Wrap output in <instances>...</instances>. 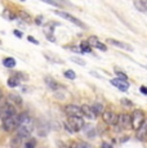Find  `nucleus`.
Masks as SVG:
<instances>
[{
	"label": "nucleus",
	"mask_w": 147,
	"mask_h": 148,
	"mask_svg": "<svg viewBox=\"0 0 147 148\" xmlns=\"http://www.w3.org/2000/svg\"><path fill=\"white\" fill-rule=\"evenodd\" d=\"M63 126L70 134H74L84 127V120L81 116H67V120L63 122Z\"/></svg>",
	"instance_id": "f257e3e1"
},
{
	"label": "nucleus",
	"mask_w": 147,
	"mask_h": 148,
	"mask_svg": "<svg viewBox=\"0 0 147 148\" xmlns=\"http://www.w3.org/2000/svg\"><path fill=\"white\" fill-rule=\"evenodd\" d=\"M19 126V116L17 115H12L9 117H5L3 119V122H1V129L7 133H12V132H16V129Z\"/></svg>",
	"instance_id": "f03ea898"
},
{
	"label": "nucleus",
	"mask_w": 147,
	"mask_h": 148,
	"mask_svg": "<svg viewBox=\"0 0 147 148\" xmlns=\"http://www.w3.org/2000/svg\"><path fill=\"white\" fill-rule=\"evenodd\" d=\"M145 113H143V111L141 110H135L133 111L132 116H131V127L134 130H137L138 127L142 125V122L145 121Z\"/></svg>",
	"instance_id": "7ed1b4c3"
},
{
	"label": "nucleus",
	"mask_w": 147,
	"mask_h": 148,
	"mask_svg": "<svg viewBox=\"0 0 147 148\" xmlns=\"http://www.w3.org/2000/svg\"><path fill=\"white\" fill-rule=\"evenodd\" d=\"M54 14H57V16L62 17V18L67 19V21H70V22H71V23L76 25V26H79V27H81V28H85V27H87L85 25H84L83 22H81L79 18H76V17L71 16V14H70V13H67V12H63V10H54Z\"/></svg>",
	"instance_id": "20e7f679"
},
{
	"label": "nucleus",
	"mask_w": 147,
	"mask_h": 148,
	"mask_svg": "<svg viewBox=\"0 0 147 148\" xmlns=\"http://www.w3.org/2000/svg\"><path fill=\"white\" fill-rule=\"evenodd\" d=\"M102 120L106 122L107 125H111V126H115L117 125V121H119V115L112 111H103L102 113Z\"/></svg>",
	"instance_id": "39448f33"
},
{
	"label": "nucleus",
	"mask_w": 147,
	"mask_h": 148,
	"mask_svg": "<svg viewBox=\"0 0 147 148\" xmlns=\"http://www.w3.org/2000/svg\"><path fill=\"white\" fill-rule=\"evenodd\" d=\"M16 107L13 106V103L8 102V103H4L1 107H0V119H5L9 117L12 115H16Z\"/></svg>",
	"instance_id": "423d86ee"
},
{
	"label": "nucleus",
	"mask_w": 147,
	"mask_h": 148,
	"mask_svg": "<svg viewBox=\"0 0 147 148\" xmlns=\"http://www.w3.org/2000/svg\"><path fill=\"white\" fill-rule=\"evenodd\" d=\"M135 138H137L139 142L147 140V119H145V121L142 122V125L135 130Z\"/></svg>",
	"instance_id": "0eeeda50"
},
{
	"label": "nucleus",
	"mask_w": 147,
	"mask_h": 148,
	"mask_svg": "<svg viewBox=\"0 0 147 148\" xmlns=\"http://www.w3.org/2000/svg\"><path fill=\"white\" fill-rule=\"evenodd\" d=\"M63 111L67 116H83L81 107H78L76 104H67V106H65Z\"/></svg>",
	"instance_id": "6e6552de"
},
{
	"label": "nucleus",
	"mask_w": 147,
	"mask_h": 148,
	"mask_svg": "<svg viewBox=\"0 0 147 148\" xmlns=\"http://www.w3.org/2000/svg\"><path fill=\"white\" fill-rule=\"evenodd\" d=\"M111 85H114L115 88H117L120 92H128L129 89V82L128 80H123V79H112L110 80Z\"/></svg>",
	"instance_id": "1a4fd4ad"
},
{
	"label": "nucleus",
	"mask_w": 147,
	"mask_h": 148,
	"mask_svg": "<svg viewBox=\"0 0 147 148\" xmlns=\"http://www.w3.org/2000/svg\"><path fill=\"white\" fill-rule=\"evenodd\" d=\"M117 125L121 129H128V127H131V115L126 112L120 113V115H119Z\"/></svg>",
	"instance_id": "9d476101"
},
{
	"label": "nucleus",
	"mask_w": 147,
	"mask_h": 148,
	"mask_svg": "<svg viewBox=\"0 0 147 148\" xmlns=\"http://www.w3.org/2000/svg\"><path fill=\"white\" fill-rule=\"evenodd\" d=\"M88 41H89L90 47H94V48H97V49L102 50V52H106V50H107V47H106V45H104L103 42H101L97 38H95V36H90Z\"/></svg>",
	"instance_id": "9b49d317"
},
{
	"label": "nucleus",
	"mask_w": 147,
	"mask_h": 148,
	"mask_svg": "<svg viewBox=\"0 0 147 148\" xmlns=\"http://www.w3.org/2000/svg\"><path fill=\"white\" fill-rule=\"evenodd\" d=\"M107 42H109V44H111V45H115V47L121 48V49H125V50H128V52H132V50H133L132 45L126 44V42H121V41L114 40V39H107Z\"/></svg>",
	"instance_id": "f8f14e48"
},
{
	"label": "nucleus",
	"mask_w": 147,
	"mask_h": 148,
	"mask_svg": "<svg viewBox=\"0 0 147 148\" xmlns=\"http://www.w3.org/2000/svg\"><path fill=\"white\" fill-rule=\"evenodd\" d=\"M45 84H47L52 90H59V89H62V85L58 84V82L56 81L53 77H50V76H47V77H45Z\"/></svg>",
	"instance_id": "ddd939ff"
},
{
	"label": "nucleus",
	"mask_w": 147,
	"mask_h": 148,
	"mask_svg": "<svg viewBox=\"0 0 147 148\" xmlns=\"http://www.w3.org/2000/svg\"><path fill=\"white\" fill-rule=\"evenodd\" d=\"M81 112H83V115L85 116V117L90 119V120L95 119V115H94V112H93L92 107L88 106V104H83V106H81Z\"/></svg>",
	"instance_id": "4468645a"
},
{
	"label": "nucleus",
	"mask_w": 147,
	"mask_h": 148,
	"mask_svg": "<svg viewBox=\"0 0 147 148\" xmlns=\"http://www.w3.org/2000/svg\"><path fill=\"white\" fill-rule=\"evenodd\" d=\"M8 99H9L10 103H14V104H17V106H21L22 104L21 97H19L18 94H14V93H10V94L8 95Z\"/></svg>",
	"instance_id": "2eb2a0df"
},
{
	"label": "nucleus",
	"mask_w": 147,
	"mask_h": 148,
	"mask_svg": "<svg viewBox=\"0 0 147 148\" xmlns=\"http://www.w3.org/2000/svg\"><path fill=\"white\" fill-rule=\"evenodd\" d=\"M3 17H4L5 19H8V21H13V19L17 18V16L9 9V8H5V9L3 10Z\"/></svg>",
	"instance_id": "dca6fc26"
},
{
	"label": "nucleus",
	"mask_w": 147,
	"mask_h": 148,
	"mask_svg": "<svg viewBox=\"0 0 147 148\" xmlns=\"http://www.w3.org/2000/svg\"><path fill=\"white\" fill-rule=\"evenodd\" d=\"M3 64H4L7 68H13V67H16V59L12 58V57L4 58L3 59Z\"/></svg>",
	"instance_id": "f3484780"
},
{
	"label": "nucleus",
	"mask_w": 147,
	"mask_h": 148,
	"mask_svg": "<svg viewBox=\"0 0 147 148\" xmlns=\"http://www.w3.org/2000/svg\"><path fill=\"white\" fill-rule=\"evenodd\" d=\"M36 147V139L34 138H27L26 140L23 142L21 148H35Z\"/></svg>",
	"instance_id": "a211bd4d"
},
{
	"label": "nucleus",
	"mask_w": 147,
	"mask_h": 148,
	"mask_svg": "<svg viewBox=\"0 0 147 148\" xmlns=\"http://www.w3.org/2000/svg\"><path fill=\"white\" fill-rule=\"evenodd\" d=\"M92 110H93V112H94L95 117H97L98 115H102L103 111H104V108H103V106H102L101 103H94V104L92 106Z\"/></svg>",
	"instance_id": "6ab92c4d"
},
{
	"label": "nucleus",
	"mask_w": 147,
	"mask_h": 148,
	"mask_svg": "<svg viewBox=\"0 0 147 148\" xmlns=\"http://www.w3.org/2000/svg\"><path fill=\"white\" fill-rule=\"evenodd\" d=\"M8 86L9 88H16L19 85V79L17 77V76H10L9 79H8Z\"/></svg>",
	"instance_id": "aec40b11"
},
{
	"label": "nucleus",
	"mask_w": 147,
	"mask_h": 148,
	"mask_svg": "<svg viewBox=\"0 0 147 148\" xmlns=\"http://www.w3.org/2000/svg\"><path fill=\"white\" fill-rule=\"evenodd\" d=\"M19 17H21L22 21H25L26 23H31V22H32V17H31L26 10H21V12H19Z\"/></svg>",
	"instance_id": "412c9836"
},
{
	"label": "nucleus",
	"mask_w": 147,
	"mask_h": 148,
	"mask_svg": "<svg viewBox=\"0 0 147 148\" xmlns=\"http://www.w3.org/2000/svg\"><path fill=\"white\" fill-rule=\"evenodd\" d=\"M80 49H81V53H90L92 52V47H90L89 41H81Z\"/></svg>",
	"instance_id": "4be33fe9"
},
{
	"label": "nucleus",
	"mask_w": 147,
	"mask_h": 148,
	"mask_svg": "<svg viewBox=\"0 0 147 148\" xmlns=\"http://www.w3.org/2000/svg\"><path fill=\"white\" fill-rule=\"evenodd\" d=\"M65 77H67V79H70V80H75L76 79V73L74 72L72 70H67V71H65Z\"/></svg>",
	"instance_id": "5701e85b"
},
{
	"label": "nucleus",
	"mask_w": 147,
	"mask_h": 148,
	"mask_svg": "<svg viewBox=\"0 0 147 148\" xmlns=\"http://www.w3.org/2000/svg\"><path fill=\"white\" fill-rule=\"evenodd\" d=\"M115 73H116V75L119 76V79H123V80H128V76H126L124 72H121V71L115 70Z\"/></svg>",
	"instance_id": "b1692460"
},
{
	"label": "nucleus",
	"mask_w": 147,
	"mask_h": 148,
	"mask_svg": "<svg viewBox=\"0 0 147 148\" xmlns=\"http://www.w3.org/2000/svg\"><path fill=\"white\" fill-rule=\"evenodd\" d=\"M40 1H44V3H47V4L53 5V7H57V8L61 7V5H59L58 3H56V1H54V0H40Z\"/></svg>",
	"instance_id": "393cba45"
},
{
	"label": "nucleus",
	"mask_w": 147,
	"mask_h": 148,
	"mask_svg": "<svg viewBox=\"0 0 147 148\" xmlns=\"http://www.w3.org/2000/svg\"><path fill=\"white\" fill-rule=\"evenodd\" d=\"M72 62H75V63H79L80 66H85V62L84 61H80V58H76V57H74V58H71Z\"/></svg>",
	"instance_id": "a878e982"
},
{
	"label": "nucleus",
	"mask_w": 147,
	"mask_h": 148,
	"mask_svg": "<svg viewBox=\"0 0 147 148\" xmlns=\"http://www.w3.org/2000/svg\"><path fill=\"white\" fill-rule=\"evenodd\" d=\"M121 104H123V106H133V103L131 101H129V99H121Z\"/></svg>",
	"instance_id": "bb28decb"
},
{
	"label": "nucleus",
	"mask_w": 147,
	"mask_h": 148,
	"mask_svg": "<svg viewBox=\"0 0 147 148\" xmlns=\"http://www.w3.org/2000/svg\"><path fill=\"white\" fill-rule=\"evenodd\" d=\"M134 5L137 7L138 10H141V12H145V9H143V7H142V4H141V1H134Z\"/></svg>",
	"instance_id": "cd10ccee"
},
{
	"label": "nucleus",
	"mask_w": 147,
	"mask_h": 148,
	"mask_svg": "<svg viewBox=\"0 0 147 148\" xmlns=\"http://www.w3.org/2000/svg\"><path fill=\"white\" fill-rule=\"evenodd\" d=\"M79 148H92V146H89L88 143H84V142H83V143L79 144Z\"/></svg>",
	"instance_id": "c85d7f7f"
},
{
	"label": "nucleus",
	"mask_w": 147,
	"mask_h": 148,
	"mask_svg": "<svg viewBox=\"0 0 147 148\" xmlns=\"http://www.w3.org/2000/svg\"><path fill=\"white\" fill-rule=\"evenodd\" d=\"M27 40H29L30 42H34V44H36V45L39 44V41L35 40V38H32V36H29V38H27Z\"/></svg>",
	"instance_id": "c756f323"
},
{
	"label": "nucleus",
	"mask_w": 147,
	"mask_h": 148,
	"mask_svg": "<svg viewBox=\"0 0 147 148\" xmlns=\"http://www.w3.org/2000/svg\"><path fill=\"white\" fill-rule=\"evenodd\" d=\"M43 18H44V17L38 16V17H36V19H35V22H36L38 25H41V22H43Z\"/></svg>",
	"instance_id": "7c9ffc66"
},
{
	"label": "nucleus",
	"mask_w": 147,
	"mask_h": 148,
	"mask_svg": "<svg viewBox=\"0 0 147 148\" xmlns=\"http://www.w3.org/2000/svg\"><path fill=\"white\" fill-rule=\"evenodd\" d=\"M139 1H141V4H142L143 9L147 10V0H139Z\"/></svg>",
	"instance_id": "2f4dec72"
},
{
	"label": "nucleus",
	"mask_w": 147,
	"mask_h": 148,
	"mask_svg": "<svg viewBox=\"0 0 147 148\" xmlns=\"http://www.w3.org/2000/svg\"><path fill=\"white\" fill-rule=\"evenodd\" d=\"M13 34H14V35L17 36V38H22V32H21V31L14 30V32H13Z\"/></svg>",
	"instance_id": "473e14b6"
},
{
	"label": "nucleus",
	"mask_w": 147,
	"mask_h": 148,
	"mask_svg": "<svg viewBox=\"0 0 147 148\" xmlns=\"http://www.w3.org/2000/svg\"><path fill=\"white\" fill-rule=\"evenodd\" d=\"M141 93H142V94H147V88L146 86H141Z\"/></svg>",
	"instance_id": "72a5a7b5"
},
{
	"label": "nucleus",
	"mask_w": 147,
	"mask_h": 148,
	"mask_svg": "<svg viewBox=\"0 0 147 148\" xmlns=\"http://www.w3.org/2000/svg\"><path fill=\"white\" fill-rule=\"evenodd\" d=\"M101 148H112V146H110L109 143H103L102 146H101Z\"/></svg>",
	"instance_id": "f704fd0d"
},
{
	"label": "nucleus",
	"mask_w": 147,
	"mask_h": 148,
	"mask_svg": "<svg viewBox=\"0 0 147 148\" xmlns=\"http://www.w3.org/2000/svg\"><path fill=\"white\" fill-rule=\"evenodd\" d=\"M70 148H79V144H76V143H71V146H70Z\"/></svg>",
	"instance_id": "c9c22d12"
},
{
	"label": "nucleus",
	"mask_w": 147,
	"mask_h": 148,
	"mask_svg": "<svg viewBox=\"0 0 147 148\" xmlns=\"http://www.w3.org/2000/svg\"><path fill=\"white\" fill-rule=\"evenodd\" d=\"M1 97H3V92H1V89H0V99H1Z\"/></svg>",
	"instance_id": "e433bc0d"
},
{
	"label": "nucleus",
	"mask_w": 147,
	"mask_h": 148,
	"mask_svg": "<svg viewBox=\"0 0 147 148\" xmlns=\"http://www.w3.org/2000/svg\"><path fill=\"white\" fill-rule=\"evenodd\" d=\"M0 45H1V40H0Z\"/></svg>",
	"instance_id": "4c0bfd02"
}]
</instances>
